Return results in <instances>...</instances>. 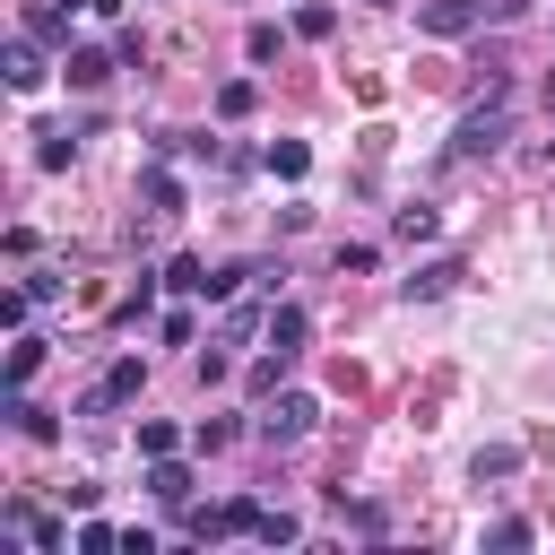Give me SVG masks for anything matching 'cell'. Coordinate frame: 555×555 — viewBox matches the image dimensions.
I'll return each mask as SVG.
<instances>
[{
    "mask_svg": "<svg viewBox=\"0 0 555 555\" xmlns=\"http://www.w3.org/2000/svg\"><path fill=\"white\" fill-rule=\"evenodd\" d=\"M503 139H512V95H503V78H494V87H486V104H477V113H460L451 156H460V165H477V156H494Z\"/></svg>",
    "mask_w": 555,
    "mask_h": 555,
    "instance_id": "1",
    "label": "cell"
},
{
    "mask_svg": "<svg viewBox=\"0 0 555 555\" xmlns=\"http://www.w3.org/2000/svg\"><path fill=\"white\" fill-rule=\"evenodd\" d=\"M312 416H321L312 390H269V399H260V442H304Z\"/></svg>",
    "mask_w": 555,
    "mask_h": 555,
    "instance_id": "2",
    "label": "cell"
},
{
    "mask_svg": "<svg viewBox=\"0 0 555 555\" xmlns=\"http://www.w3.org/2000/svg\"><path fill=\"white\" fill-rule=\"evenodd\" d=\"M139 382H147V364H139V356H113V364H104V382L87 390V416H104V408L139 399Z\"/></svg>",
    "mask_w": 555,
    "mask_h": 555,
    "instance_id": "3",
    "label": "cell"
},
{
    "mask_svg": "<svg viewBox=\"0 0 555 555\" xmlns=\"http://www.w3.org/2000/svg\"><path fill=\"white\" fill-rule=\"evenodd\" d=\"M477 17H486V0H425V9H416V26H425L434 43H460Z\"/></svg>",
    "mask_w": 555,
    "mask_h": 555,
    "instance_id": "4",
    "label": "cell"
},
{
    "mask_svg": "<svg viewBox=\"0 0 555 555\" xmlns=\"http://www.w3.org/2000/svg\"><path fill=\"white\" fill-rule=\"evenodd\" d=\"M460 278H468V269H460V260L442 251V260H425V269H408V278H399V295H408V304H434V295H451Z\"/></svg>",
    "mask_w": 555,
    "mask_h": 555,
    "instance_id": "5",
    "label": "cell"
},
{
    "mask_svg": "<svg viewBox=\"0 0 555 555\" xmlns=\"http://www.w3.org/2000/svg\"><path fill=\"white\" fill-rule=\"evenodd\" d=\"M43 78H52V61H43V43H35V35H9V87H17V95H35Z\"/></svg>",
    "mask_w": 555,
    "mask_h": 555,
    "instance_id": "6",
    "label": "cell"
},
{
    "mask_svg": "<svg viewBox=\"0 0 555 555\" xmlns=\"http://www.w3.org/2000/svg\"><path fill=\"white\" fill-rule=\"evenodd\" d=\"M191 486H199V477H191L173 451H165V460H147V494H156L165 512H182V503H191Z\"/></svg>",
    "mask_w": 555,
    "mask_h": 555,
    "instance_id": "7",
    "label": "cell"
},
{
    "mask_svg": "<svg viewBox=\"0 0 555 555\" xmlns=\"http://www.w3.org/2000/svg\"><path fill=\"white\" fill-rule=\"evenodd\" d=\"M260 338H269V347H278V356H304V338H312V312H304V304H278V312H269V330H260Z\"/></svg>",
    "mask_w": 555,
    "mask_h": 555,
    "instance_id": "8",
    "label": "cell"
},
{
    "mask_svg": "<svg viewBox=\"0 0 555 555\" xmlns=\"http://www.w3.org/2000/svg\"><path fill=\"white\" fill-rule=\"evenodd\" d=\"M139 199H147V217H173V208H182V182L165 173V156H156V165L139 173Z\"/></svg>",
    "mask_w": 555,
    "mask_h": 555,
    "instance_id": "9",
    "label": "cell"
},
{
    "mask_svg": "<svg viewBox=\"0 0 555 555\" xmlns=\"http://www.w3.org/2000/svg\"><path fill=\"white\" fill-rule=\"evenodd\" d=\"M61 69H69V87H104V78H113V52H95V43H78V52L61 61Z\"/></svg>",
    "mask_w": 555,
    "mask_h": 555,
    "instance_id": "10",
    "label": "cell"
},
{
    "mask_svg": "<svg viewBox=\"0 0 555 555\" xmlns=\"http://www.w3.org/2000/svg\"><path fill=\"white\" fill-rule=\"evenodd\" d=\"M269 173H278V182H304V173H312V147H304V139H269Z\"/></svg>",
    "mask_w": 555,
    "mask_h": 555,
    "instance_id": "11",
    "label": "cell"
},
{
    "mask_svg": "<svg viewBox=\"0 0 555 555\" xmlns=\"http://www.w3.org/2000/svg\"><path fill=\"white\" fill-rule=\"evenodd\" d=\"M9 425H17L26 442H52V434H61V425H52V416H43V408H35L26 390H9Z\"/></svg>",
    "mask_w": 555,
    "mask_h": 555,
    "instance_id": "12",
    "label": "cell"
},
{
    "mask_svg": "<svg viewBox=\"0 0 555 555\" xmlns=\"http://www.w3.org/2000/svg\"><path fill=\"white\" fill-rule=\"evenodd\" d=\"M260 512H269V503L234 494V503H217V529H225V538H260Z\"/></svg>",
    "mask_w": 555,
    "mask_h": 555,
    "instance_id": "13",
    "label": "cell"
},
{
    "mask_svg": "<svg viewBox=\"0 0 555 555\" xmlns=\"http://www.w3.org/2000/svg\"><path fill=\"white\" fill-rule=\"evenodd\" d=\"M9 529H17L26 546H43V555L61 546V520H52V512H26V503H17V512H9Z\"/></svg>",
    "mask_w": 555,
    "mask_h": 555,
    "instance_id": "14",
    "label": "cell"
},
{
    "mask_svg": "<svg viewBox=\"0 0 555 555\" xmlns=\"http://www.w3.org/2000/svg\"><path fill=\"white\" fill-rule=\"evenodd\" d=\"M69 156H78V130H35V165L43 173H61Z\"/></svg>",
    "mask_w": 555,
    "mask_h": 555,
    "instance_id": "15",
    "label": "cell"
},
{
    "mask_svg": "<svg viewBox=\"0 0 555 555\" xmlns=\"http://www.w3.org/2000/svg\"><path fill=\"white\" fill-rule=\"evenodd\" d=\"M35 364H43V338H35V330H17V347H9V390H26V382H35Z\"/></svg>",
    "mask_w": 555,
    "mask_h": 555,
    "instance_id": "16",
    "label": "cell"
},
{
    "mask_svg": "<svg viewBox=\"0 0 555 555\" xmlns=\"http://www.w3.org/2000/svg\"><path fill=\"white\" fill-rule=\"evenodd\" d=\"M26 35H35V43H69V0H52V9H26Z\"/></svg>",
    "mask_w": 555,
    "mask_h": 555,
    "instance_id": "17",
    "label": "cell"
},
{
    "mask_svg": "<svg viewBox=\"0 0 555 555\" xmlns=\"http://www.w3.org/2000/svg\"><path fill=\"white\" fill-rule=\"evenodd\" d=\"M251 104H260V87H251V78H225V87H217V121H243Z\"/></svg>",
    "mask_w": 555,
    "mask_h": 555,
    "instance_id": "18",
    "label": "cell"
},
{
    "mask_svg": "<svg viewBox=\"0 0 555 555\" xmlns=\"http://www.w3.org/2000/svg\"><path fill=\"white\" fill-rule=\"evenodd\" d=\"M390 234H399V243H434V234H442V217H434V208H399V217H390Z\"/></svg>",
    "mask_w": 555,
    "mask_h": 555,
    "instance_id": "19",
    "label": "cell"
},
{
    "mask_svg": "<svg viewBox=\"0 0 555 555\" xmlns=\"http://www.w3.org/2000/svg\"><path fill=\"white\" fill-rule=\"evenodd\" d=\"M165 286H173V295H208V286H217V269H199V260L182 251V260L165 269Z\"/></svg>",
    "mask_w": 555,
    "mask_h": 555,
    "instance_id": "20",
    "label": "cell"
},
{
    "mask_svg": "<svg viewBox=\"0 0 555 555\" xmlns=\"http://www.w3.org/2000/svg\"><path fill=\"white\" fill-rule=\"evenodd\" d=\"M512 468H520V451H512V442H486V451L468 460V477H477V486H486V477H512Z\"/></svg>",
    "mask_w": 555,
    "mask_h": 555,
    "instance_id": "21",
    "label": "cell"
},
{
    "mask_svg": "<svg viewBox=\"0 0 555 555\" xmlns=\"http://www.w3.org/2000/svg\"><path fill=\"white\" fill-rule=\"evenodd\" d=\"M330 26H338V9H330V0H304V9H295V35H304V43H321Z\"/></svg>",
    "mask_w": 555,
    "mask_h": 555,
    "instance_id": "22",
    "label": "cell"
},
{
    "mask_svg": "<svg viewBox=\"0 0 555 555\" xmlns=\"http://www.w3.org/2000/svg\"><path fill=\"white\" fill-rule=\"evenodd\" d=\"M286 364H295V356H278V347H269V356H260V364H251V373H243V382H251V399H269V390H278V382H286Z\"/></svg>",
    "mask_w": 555,
    "mask_h": 555,
    "instance_id": "23",
    "label": "cell"
},
{
    "mask_svg": "<svg viewBox=\"0 0 555 555\" xmlns=\"http://www.w3.org/2000/svg\"><path fill=\"white\" fill-rule=\"evenodd\" d=\"M165 451H182V434H173L165 416H147V425H139V460H165Z\"/></svg>",
    "mask_w": 555,
    "mask_h": 555,
    "instance_id": "24",
    "label": "cell"
},
{
    "mask_svg": "<svg viewBox=\"0 0 555 555\" xmlns=\"http://www.w3.org/2000/svg\"><path fill=\"white\" fill-rule=\"evenodd\" d=\"M295 538H304L295 512H260V546H295Z\"/></svg>",
    "mask_w": 555,
    "mask_h": 555,
    "instance_id": "25",
    "label": "cell"
},
{
    "mask_svg": "<svg viewBox=\"0 0 555 555\" xmlns=\"http://www.w3.org/2000/svg\"><path fill=\"white\" fill-rule=\"evenodd\" d=\"M26 295H35V304H61L69 278H61V269H26Z\"/></svg>",
    "mask_w": 555,
    "mask_h": 555,
    "instance_id": "26",
    "label": "cell"
},
{
    "mask_svg": "<svg viewBox=\"0 0 555 555\" xmlns=\"http://www.w3.org/2000/svg\"><path fill=\"white\" fill-rule=\"evenodd\" d=\"M191 442H199V451H225V442H234V416H199Z\"/></svg>",
    "mask_w": 555,
    "mask_h": 555,
    "instance_id": "27",
    "label": "cell"
},
{
    "mask_svg": "<svg viewBox=\"0 0 555 555\" xmlns=\"http://www.w3.org/2000/svg\"><path fill=\"white\" fill-rule=\"evenodd\" d=\"M121 546V529H104V520H78V555H113Z\"/></svg>",
    "mask_w": 555,
    "mask_h": 555,
    "instance_id": "28",
    "label": "cell"
},
{
    "mask_svg": "<svg viewBox=\"0 0 555 555\" xmlns=\"http://www.w3.org/2000/svg\"><path fill=\"white\" fill-rule=\"evenodd\" d=\"M243 52H251V61H278V52H286V35H278V26H251V35H243Z\"/></svg>",
    "mask_w": 555,
    "mask_h": 555,
    "instance_id": "29",
    "label": "cell"
},
{
    "mask_svg": "<svg viewBox=\"0 0 555 555\" xmlns=\"http://www.w3.org/2000/svg\"><path fill=\"white\" fill-rule=\"evenodd\" d=\"M529 538H538L529 520H494V529H486V546H503V555H512V546H529Z\"/></svg>",
    "mask_w": 555,
    "mask_h": 555,
    "instance_id": "30",
    "label": "cell"
},
{
    "mask_svg": "<svg viewBox=\"0 0 555 555\" xmlns=\"http://www.w3.org/2000/svg\"><path fill=\"white\" fill-rule=\"evenodd\" d=\"M373 260H382V251H373V243H338V278H347V269H356V278H364V269H373Z\"/></svg>",
    "mask_w": 555,
    "mask_h": 555,
    "instance_id": "31",
    "label": "cell"
},
{
    "mask_svg": "<svg viewBox=\"0 0 555 555\" xmlns=\"http://www.w3.org/2000/svg\"><path fill=\"white\" fill-rule=\"evenodd\" d=\"M191 330H199L191 312H165V321H156V338H165V347H191Z\"/></svg>",
    "mask_w": 555,
    "mask_h": 555,
    "instance_id": "32",
    "label": "cell"
}]
</instances>
